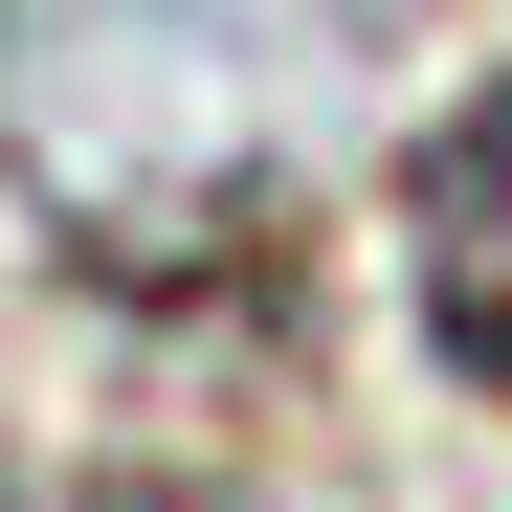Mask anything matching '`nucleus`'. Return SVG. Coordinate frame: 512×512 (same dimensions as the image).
Masks as SVG:
<instances>
[{
    "label": "nucleus",
    "instance_id": "f257e3e1",
    "mask_svg": "<svg viewBox=\"0 0 512 512\" xmlns=\"http://www.w3.org/2000/svg\"><path fill=\"white\" fill-rule=\"evenodd\" d=\"M357 0H0L23 67V156L67 223H156V201H290V112Z\"/></svg>",
    "mask_w": 512,
    "mask_h": 512
},
{
    "label": "nucleus",
    "instance_id": "f03ea898",
    "mask_svg": "<svg viewBox=\"0 0 512 512\" xmlns=\"http://www.w3.org/2000/svg\"><path fill=\"white\" fill-rule=\"evenodd\" d=\"M401 312L446 379H512V67L446 90V134L401 156Z\"/></svg>",
    "mask_w": 512,
    "mask_h": 512
},
{
    "label": "nucleus",
    "instance_id": "7ed1b4c3",
    "mask_svg": "<svg viewBox=\"0 0 512 512\" xmlns=\"http://www.w3.org/2000/svg\"><path fill=\"white\" fill-rule=\"evenodd\" d=\"M0 512H245V490H201V468H67V490H0Z\"/></svg>",
    "mask_w": 512,
    "mask_h": 512
}]
</instances>
